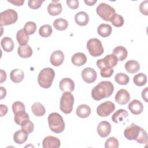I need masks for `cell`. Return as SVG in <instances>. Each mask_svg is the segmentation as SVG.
Returning a JSON list of instances; mask_svg holds the SVG:
<instances>
[{"label":"cell","mask_w":148,"mask_h":148,"mask_svg":"<svg viewBox=\"0 0 148 148\" xmlns=\"http://www.w3.org/2000/svg\"><path fill=\"white\" fill-rule=\"evenodd\" d=\"M31 110L34 114L38 117H40L45 114L46 110L44 106L40 102H35L31 106Z\"/></svg>","instance_id":"f546056e"},{"label":"cell","mask_w":148,"mask_h":148,"mask_svg":"<svg viewBox=\"0 0 148 148\" xmlns=\"http://www.w3.org/2000/svg\"><path fill=\"white\" fill-rule=\"evenodd\" d=\"M32 49L29 45H20L17 49V53L21 58H29L32 55Z\"/></svg>","instance_id":"603a6c76"},{"label":"cell","mask_w":148,"mask_h":148,"mask_svg":"<svg viewBox=\"0 0 148 148\" xmlns=\"http://www.w3.org/2000/svg\"><path fill=\"white\" fill-rule=\"evenodd\" d=\"M117 58L114 54H111L106 56L102 59H99L97 60V65L99 69L103 66H109L113 68L117 64Z\"/></svg>","instance_id":"30bf717a"},{"label":"cell","mask_w":148,"mask_h":148,"mask_svg":"<svg viewBox=\"0 0 148 148\" xmlns=\"http://www.w3.org/2000/svg\"><path fill=\"white\" fill-rule=\"evenodd\" d=\"M82 77L83 80L87 83L94 82L97 78L96 71L92 68H86L82 71Z\"/></svg>","instance_id":"8fae6325"},{"label":"cell","mask_w":148,"mask_h":148,"mask_svg":"<svg viewBox=\"0 0 148 148\" xmlns=\"http://www.w3.org/2000/svg\"><path fill=\"white\" fill-rule=\"evenodd\" d=\"M0 89H1V99H2L6 95V90L3 87H0Z\"/></svg>","instance_id":"816d5d0a"},{"label":"cell","mask_w":148,"mask_h":148,"mask_svg":"<svg viewBox=\"0 0 148 148\" xmlns=\"http://www.w3.org/2000/svg\"><path fill=\"white\" fill-rule=\"evenodd\" d=\"M115 82L120 85H127L130 82L128 76L124 73H117L114 77Z\"/></svg>","instance_id":"836d02e7"},{"label":"cell","mask_w":148,"mask_h":148,"mask_svg":"<svg viewBox=\"0 0 148 148\" xmlns=\"http://www.w3.org/2000/svg\"><path fill=\"white\" fill-rule=\"evenodd\" d=\"M112 127L110 124L106 121H101L97 127V132L102 138L108 136L111 132Z\"/></svg>","instance_id":"4fadbf2b"},{"label":"cell","mask_w":148,"mask_h":148,"mask_svg":"<svg viewBox=\"0 0 148 148\" xmlns=\"http://www.w3.org/2000/svg\"><path fill=\"white\" fill-rule=\"evenodd\" d=\"M110 22L114 27H120L124 24V18L122 16L115 13L112 17Z\"/></svg>","instance_id":"74e56055"},{"label":"cell","mask_w":148,"mask_h":148,"mask_svg":"<svg viewBox=\"0 0 148 148\" xmlns=\"http://www.w3.org/2000/svg\"><path fill=\"white\" fill-rule=\"evenodd\" d=\"M14 120L17 124L21 126L24 123L29 120V115L28 114V113H26L25 111L22 112L15 114Z\"/></svg>","instance_id":"d6a6232c"},{"label":"cell","mask_w":148,"mask_h":148,"mask_svg":"<svg viewBox=\"0 0 148 148\" xmlns=\"http://www.w3.org/2000/svg\"><path fill=\"white\" fill-rule=\"evenodd\" d=\"M114 109V104L112 102L108 101L98 105L97 108V113L100 117H106L112 113Z\"/></svg>","instance_id":"ba28073f"},{"label":"cell","mask_w":148,"mask_h":148,"mask_svg":"<svg viewBox=\"0 0 148 148\" xmlns=\"http://www.w3.org/2000/svg\"><path fill=\"white\" fill-rule=\"evenodd\" d=\"M24 77V72L20 69H14L10 72V78L12 82L17 83L21 82Z\"/></svg>","instance_id":"d4e9b609"},{"label":"cell","mask_w":148,"mask_h":148,"mask_svg":"<svg viewBox=\"0 0 148 148\" xmlns=\"http://www.w3.org/2000/svg\"><path fill=\"white\" fill-rule=\"evenodd\" d=\"M8 107L6 105H3V104H1L0 105V114H1V117H3L5 115H6V114L8 112Z\"/></svg>","instance_id":"7dc6e473"},{"label":"cell","mask_w":148,"mask_h":148,"mask_svg":"<svg viewBox=\"0 0 148 148\" xmlns=\"http://www.w3.org/2000/svg\"><path fill=\"white\" fill-rule=\"evenodd\" d=\"M61 145L60 139L53 136H47L42 142L43 148H58Z\"/></svg>","instance_id":"7c38bea8"},{"label":"cell","mask_w":148,"mask_h":148,"mask_svg":"<svg viewBox=\"0 0 148 148\" xmlns=\"http://www.w3.org/2000/svg\"><path fill=\"white\" fill-rule=\"evenodd\" d=\"M55 76L54 71L51 68H45L42 69L38 77V82L40 87L49 88L51 87Z\"/></svg>","instance_id":"7a4b0ae2"},{"label":"cell","mask_w":148,"mask_h":148,"mask_svg":"<svg viewBox=\"0 0 148 148\" xmlns=\"http://www.w3.org/2000/svg\"><path fill=\"white\" fill-rule=\"evenodd\" d=\"M16 39L20 45H26L29 40V36L24 29H20L16 34Z\"/></svg>","instance_id":"4dcf8cb0"},{"label":"cell","mask_w":148,"mask_h":148,"mask_svg":"<svg viewBox=\"0 0 148 148\" xmlns=\"http://www.w3.org/2000/svg\"><path fill=\"white\" fill-rule=\"evenodd\" d=\"M0 75H1V81L0 83H2L6 79V73L2 69L0 70Z\"/></svg>","instance_id":"f907efd6"},{"label":"cell","mask_w":148,"mask_h":148,"mask_svg":"<svg viewBox=\"0 0 148 148\" xmlns=\"http://www.w3.org/2000/svg\"><path fill=\"white\" fill-rule=\"evenodd\" d=\"M119 146V141L117 138L112 136L109 138L105 143V148H118Z\"/></svg>","instance_id":"ab89813d"},{"label":"cell","mask_w":148,"mask_h":148,"mask_svg":"<svg viewBox=\"0 0 148 148\" xmlns=\"http://www.w3.org/2000/svg\"><path fill=\"white\" fill-rule=\"evenodd\" d=\"M125 69L130 73H135L139 70L140 65L135 60H129L125 64Z\"/></svg>","instance_id":"4316f807"},{"label":"cell","mask_w":148,"mask_h":148,"mask_svg":"<svg viewBox=\"0 0 148 148\" xmlns=\"http://www.w3.org/2000/svg\"><path fill=\"white\" fill-rule=\"evenodd\" d=\"M18 18L17 12L13 9H6L0 13L1 26L8 25L15 23Z\"/></svg>","instance_id":"52a82bcc"},{"label":"cell","mask_w":148,"mask_h":148,"mask_svg":"<svg viewBox=\"0 0 148 148\" xmlns=\"http://www.w3.org/2000/svg\"><path fill=\"white\" fill-rule=\"evenodd\" d=\"M50 129L55 133L60 134L65 129V123L62 117L58 113H51L48 116Z\"/></svg>","instance_id":"3957f363"},{"label":"cell","mask_w":148,"mask_h":148,"mask_svg":"<svg viewBox=\"0 0 148 148\" xmlns=\"http://www.w3.org/2000/svg\"><path fill=\"white\" fill-rule=\"evenodd\" d=\"M114 86L109 81L100 82L91 90V97L95 101L108 98L113 94Z\"/></svg>","instance_id":"6da1fadb"},{"label":"cell","mask_w":148,"mask_h":148,"mask_svg":"<svg viewBox=\"0 0 148 148\" xmlns=\"http://www.w3.org/2000/svg\"><path fill=\"white\" fill-rule=\"evenodd\" d=\"M113 54H114L118 59V61H124L127 57L128 51L125 47L122 46L116 47L113 50Z\"/></svg>","instance_id":"ffe728a7"},{"label":"cell","mask_w":148,"mask_h":148,"mask_svg":"<svg viewBox=\"0 0 148 148\" xmlns=\"http://www.w3.org/2000/svg\"><path fill=\"white\" fill-rule=\"evenodd\" d=\"M21 130L28 134L31 133L34 129V124L32 121L29 120V119L26 121L25 123H24L21 125Z\"/></svg>","instance_id":"60d3db41"},{"label":"cell","mask_w":148,"mask_h":148,"mask_svg":"<svg viewBox=\"0 0 148 148\" xmlns=\"http://www.w3.org/2000/svg\"><path fill=\"white\" fill-rule=\"evenodd\" d=\"M24 30L28 35H32L35 33L36 30V25L34 22H27L24 26Z\"/></svg>","instance_id":"8d00e7d4"},{"label":"cell","mask_w":148,"mask_h":148,"mask_svg":"<svg viewBox=\"0 0 148 148\" xmlns=\"http://www.w3.org/2000/svg\"><path fill=\"white\" fill-rule=\"evenodd\" d=\"M147 92H148L147 87H146L142 91V97L146 102H147Z\"/></svg>","instance_id":"681fc988"},{"label":"cell","mask_w":148,"mask_h":148,"mask_svg":"<svg viewBox=\"0 0 148 148\" xmlns=\"http://www.w3.org/2000/svg\"><path fill=\"white\" fill-rule=\"evenodd\" d=\"M53 32L51 27L49 24H45L42 25L39 29V35L43 38H47L50 36Z\"/></svg>","instance_id":"d590c367"},{"label":"cell","mask_w":148,"mask_h":148,"mask_svg":"<svg viewBox=\"0 0 148 148\" xmlns=\"http://www.w3.org/2000/svg\"><path fill=\"white\" fill-rule=\"evenodd\" d=\"M74 97L71 92H64L61 99L60 108L65 114H69L73 110Z\"/></svg>","instance_id":"277c9868"},{"label":"cell","mask_w":148,"mask_h":148,"mask_svg":"<svg viewBox=\"0 0 148 148\" xmlns=\"http://www.w3.org/2000/svg\"><path fill=\"white\" fill-rule=\"evenodd\" d=\"M84 2L88 6H92L97 2V0H85Z\"/></svg>","instance_id":"f5cc1de1"},{"label":"cell","mask_w":148,"mask_h":148,"mask_svg":"<svg viewBox=\"0 0 148 148\" xmlns=\"http://www.w3.org/2000/svg\"><path fill=\"white\" fill-rule=\"evenodd\" d=\"M141 127L138 126L134 123H131L128 125L124 131V135L126 139L130 140H136L140 132Z\"/></svg>","instance_id":"9c48e42d"},{"label":"cell","mask_w":148,"mask_h":148,"mask_svg":"<svg viewBox=\"0 0 148 148\" xmlns=\"http://www.w3.org/2000/svg\"><path fill=\"white\" fill-rule=\"evenodd\" d=\"M68 26V21L62 18H57L53 22V27L58 31H64L67 28Z\"/></svg>","instance_id":"1f68e13d"},{"label":"cell","mask_w":148,"mask_h":148,"mask_svg":"<svg viewBox=\"0 0 148 148\" xmlns=\"http://www.w3.org/2000/svg\"><path fill=\"white\" fill-rule=\"evenodd\" d=\"M138 143L140 144L147 143V134L146 131L142 128H141L140 134L138 138L135 140Z\"/></svg>","instance_id":"7bdbcfd3"},{"label":"cell","mask_w":148,"mask_h":148,"mask_svg":"<svg viewBox=\"0 0 148 148\" xmlns=\"http://www.w3.org/2000/svg\"><path fill=\"white\" fill-rule=\"evenodd\" d=\"M87 49L91 56L98 57L103 53V47L100 40L97 38L90 39L87 42Z\"/></svg>","instance_id":"8992f818"},{"label":"cell","mask_w":148,"mask_h":148,"mask_svg":"<svg viewBox=\"0 0 148 148\" xmlns=\"http://www.w3.org/2000/svg\"><path fill=\"white\" fill-rule=\"evenodd\" d=\"M130 93L125 89L119 90L115 95V101L117 103L120 105L127 104L130 101Z\"/></svg>","instance_id":"5bb4252c"},{"label":"cell","mask_w":148,"mask_h":148,"mask_svg":"<svg viewBox=\"0 0 148 148\" xmlns=\"http://www.w3.org/2000/svg\"><path fill=\"white\" fill-rule=\"evenodd\" d=\"M112 32V27L108 24H101L97 28L98 34L103 38L109 36Z\"/></svg>","instance_id":"cb8c5ba5"},{"label":"cell","mask_w":148,"mask_h":148,"mask_svg":"<svg viewBox=\"0 0 148 148\" xmlns=\"http://www.w3.org/2000/svg\"><path fill=\"white\" fill-rule=\"evenodd\" d=\"M66 4L68 6L72 9H76L79 7V1L77 0H67Z\"/></svg>","instance_id":"bcb514c9"},{"label":"cell","mask_w":148,"mask_h":148,"mask_svg":"<svg viewBox=\"0 0 148 148\" xmlns=\"http://www.w3.org/2000/svg\"><path fill=\"white\" fill-rule=\"evenodd\" d=\"M72 63L75 66H80L86 64L87 61V57L83 53H76L74 54L71 58Z\"/></svg>","instance_id":"d6986e66"},{"label":"cell","mask_w":148,"mask_h":148,"mask_svg":"<svg viewBox=\"0 0 148 148\" xmlns=\"http://www.w3.org/2000/svg\"><path fill=\"white\" fill-rule=\"evenodd\" d=\"M140 12L144 15H148V1L145 0L142 2L139 5Z\"/></svg>","instance_id":"f6af8a7d"},{"label":"cell","mask_w":148,"mask_h":148,"mask_svg":"<svg viewBox=\"0 0 148 148\" xmlns=\"http://www.w3.org/2000/svg\"><path fill=\"white\" fill-rule=\"evenodd\" d=\"M28 134L25 133L22 130L17 131L13 135V140L17 144H23L24 143L27 138H28Z\"/></svg>","instance_id":"f1b7e54d"},{"label":"cell","mask_w":148,"mask_h":148,"mask_svg":"<svg viewBox=\"0 0 148 148\" xmlns=\"http://www.w3.org/2000/svg\"><path fill=\"white\" fill-rule=\"evenodd\" d=\"M101 76L103 77H110L112 76L114 70L112 67L103 66L100 69Z\"/></svg>","instance_id":"b9f144b4"},{"label":"cell","mask_w":148,"mask_h":148,"mask_svg":"<svg viewBox=\"0 0 148 148\" xmlns=\"http://www.w3.org/2000/svg\"><path fill=\"white\" fill-rule=\"evenodd\" d=\"M128 116V113L126 110L120 109L117 110L114 114L112 115V120L115 123H119V122L122 121L124 119L126 118Z\"/></svg>","instance_id":"83f0119b"},{"label":"cell","mask_w":148,"mask_h":148,"mask_svg":"<svg viewBox=\"0 0 148 148\" xmlns=\"http://www.w3.org/2000/svg\"><path fill=\"white\" fill-rule=\"evenodd\" d=\"M44 1L41 0H29L28 2V6L32 9H36L39 8Z\"/></svg>","instance_id":"ee69618b"},{"label":"cell","mask_w":148,"mask_h":148,"mask_svg":"<svg viewBox=\"0 0 148 148\" xmlns=\"http://www.w3.org/2000/svg\"><path fill=\"white\" fill-rule=\"evenodd\" d=\"M59 87L63 92H72L75 89V83L70 78H63L60 82Z\"/></svg>","instance_id":"2e32d148"},{"label":"cell","mask_w":148,"mask_h":148,"mask_svg":"<svg viewBox=\"0 0 148 148\" xmlns=\"http://www.w3.org/2000/svg\"><path fill=\"white\" fill-rule=\"evenodd\" d=\"M75 21L76 23L80 26L86 25L89 21V16L85 12H77L75 16Z\"/></svg>","instance_id":"ac0fdd59"},{"label":"cell","mask_w":148,"mask_h":148,"mask_svg":"<svg viewBox=\"0 0 148 148\" xmlns=\"http://www.w3.org/2000/svg\"><path fill=\"white\" fill-rule=\"evenodd\" d=\"M128 108L132 114L138 115L143 112V105L140 101L134 99L130 102L128 105Z\"/></svg>","instance_id":"e0dca14e"},{"label":"cell","mask_w":148,"mask_h":148,"mask_svg":"<svg viewBox=\"0 0 148 148\" xmlns=\"http://www.w3.org/2000/svg\"><path fill=\"white\" fill-rule=\"evenodd\" d=\"M64 60V55L62 51L56 50L53 51L50 57V63L54 66L61 65Z\"/></svg>","instance_id":"9a60e30c"},{"label":"cell","mask_w":148,"mask_h":148,"mask_svg":"<svg viewBox=\"0 0 148 148\" xmlns=\"http://www.w3.org/2000/svg\"><path fill=\"white\" fill-rule=\"evenodd\" d=\"M76 114L80 118H86L91 114V108L86 104L80 105L76 109Z\"/></svg>","instance_id":"7402d4cb"},{"label":"cell","mask_w":148,"mask_h":148,"mask_svg":"<svg viewBox=\"0 0 148 148\" xmlns=\"http://www.w3.org/2000/svg\"><path fill=\"white\" fill-rule=\"evenodd\" d=\"M1 45L3 50L6 52L12 51L13 50L14 46L13 40L12 39V38L8 36L3 37L1 39Z\"/></svg>","instance_id":"484cf974"},{"label":"cell","mask_w":148,"mask_h":148,"mask_svg":"<svg viewBox=\"0 0 148 148\" xmlns=\"http://www.w3.org/2000/svg\"><path fill=\"white\" fill-rule=\"evenodd\" d=\"M62 10V5L59 3L51 2L47 6L48 13L51 16H57L60 14Z\"/></svg>","instance_id":"44dd1931"},{"label":"cell","mask_w":148,"mask_h":148,"mask_svg":"<svg viewBox=\"0 0 148 148\" xmlns=\"http://www.w3.org/2000/svg\"><path fill=\"white\" fill-rule=\"evenodd\" d=\"M97 14L103 20L110 21L113 16L116 13L114 9L105 3H101L96 8Z\"/></svg>","instance_id":"5b68a950"},{"label":"cell","mask_w":148,"mask_h":148,"mask_svg":"<svg viewBox=\"0 0 148 148\" xmlns=\"http://www.w3.org/2000/svg\"><path fill=\"white\" fill-rule=\"evenodd\" d=\"M12 110L13 113L17 114L22 112L25 111V105L20 101H16L12 105Z\"/></svg>","instance_id":"f35d334b"},{"label":"cell","mask_w":148,"mask_h":148,"mask_svg":"<svg viewBox=\"0 0 148 148\" xmlns=\"http://www.w3.org/2000/svg\"><path fill=\"white\" fill-rule=\"evenodd\" d=\"M8 2L15 6H21L24 2V0H8Z\"/></svg>","instance_id":"c3c4849f"},{"label":"cell","mask_w":148,"mask_h":148,"mask_svg":"<svg viewBox=\"0 0 148 148\" xmlns=\"http://www.w3.org/2000/svg\"><path fill=\"white\" fill-rule=\"evenodd\" d=\"M133 82L134 84L138 86H143L146 84L147 82L146 75L143 73H139L134 76Z\"/></svg>","instance_id":"e575fe53"}]
</instances>
